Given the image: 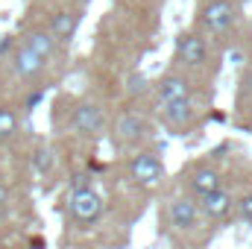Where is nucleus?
Segmentation results:
<instances>
[{"label":"nucleus","mask_w":252,"mask_h":249,"mask_svg":"<svg viewBox=\"0 0 252 249\" xmlns=\"http://www.w3.org/2000/svg\"><path fill=\"white\" fill-rule=\"evenodd\" d=\"M67 214L76 226H94L103 217V196L91 185H73L67 193Z\"/></svg>","instance_id":"nucleus-1"},{"label":"nucleus","mask_w":252,"mask_h":249,"mask_svg":"<svg viewBox=\"0 0 252 249\" xmlns=\"http://www.w3.org/2000/svg\"><path fill=\"white\" fill-rule=\"evenodd\" d=\"M129 176L141 187H158L164 182V161L156 153H138L129 161Z\"/></svg>","instance_id":"nucleus-2"},{"label":"nucleus","mask_w":252,"mask_h":249,"mask_svg":"<svg viewBox=\"0 0 252 249\" xmlns=\"http://www.w3.org/2000/svg\"><path fill=\"white\" fill-rule=\"evenodd\" d=\"M199 205H196V199H190V196H182V199H173L170 205H167V223L176 229V232H193L196 226H199Z\"/></svg>","instance_id":"nucleus-3"},{"label":"nucleus","mask_w":252,"mask_h":249,"mask_svg":"<svg viewBox=\"0 0 252 249\" xmlns=\"http://www.w3.org/2000/svg\"><path fill=\"white\" fill-rule=\"evenodd\" d=\"M235 24V6L229 0H211L205 9H202V27L214 35L226 32L229 27Z\"/></svg>","instance_id":"nucleus-4"},{"label":"nucleus","mask_w":252,"mask_h":249,"mask_svg":"<svg viewBox=\"0 0 252 249\" xmlns=\"http://www.w3.org/2000/svg\"><path fill=\"white\" fill-rule=\"evenodd\" d=\"M196 205H199V214H205V217H208V220H214V223L229 220V214L235 211V199H232V193H229V190H223V187H217L214 193L202 196Z\"/></svg>","instance_id":"nucleus-5"},{"label":"nucleus","mask_w":252,"mask_h":249,"mask_svg":"<svg viewBox=\"0 0 252 249\" xmlns=\"http://www.w3.org/2000/svg\"><path fill=\"white\" fill-rule=\"evenodd\" d=\"M144 138H147V124H144V118L126 112V115H121V118L115 121V141H118L121 147H135V144H141Z\"/></svg>","instance_id":"nucleus-6"},{"label":"nucleus","mask_w":252,"mask_h":249,"mask_svg":"<svg viewBox=\"0 0 252 249\" xmlns=\"http://www.w3.org/2000/svg\"><path fill=\"white\" fill-rule=\"evenodd\" d=\"M103 124H106V118H103V109H100V106H94V103H79V106L73 109V129H76L79 135L94 138V135L103 132Z\"/></svg>","instance_id":"nucleus-7"},{"label":"nucleus","mask_w":252,"mask_h":249,"mask_svg":"<svg viewBox=\"0 0 252 249\" xmlns=\"http://www.w3.org/2000/svg\"><path fill=\"white\" fill-rule=\"evenodd\" d=\"M156 97H158L161 109L170 106V103L188 100L190 97V82L185 79V76H179V73H170V76H164V79L156 85Z\"/></svg>","instance_id":"nucleus-8"},{"label":"nucleus","mask_w":252,"mask_h":249,"mask_svg":"<svg viewBox=\"0 0 252 249\" xmlns=\"http://www.w3.org/2000/svg\"><path fill=\"white\" fill-rule=\"evenodd\" d=\"M220 187V173L214 167H196L188 176V193L190 199H202Z\"/></svg>","instance_id":"nucleus-9"},{"label":"nucleus","mask_w":252,"mask_h":249,"mask_svg":"<svg viewBox=\"0 0 252 249\" xmlns=\"http://www.w3.org/2000/svg\"><path fill=\"white\" fill-rule=\"evenodd\" d=\"M179 59L185 64H190V67L205 64V59H208V44H205V38H199L196 32L179 35Z\"/></svg>","instance_id":"nucleus-10"},{"label":"nucleus","mask_w":252,"mask_h":249,"mask_svg":"<svg viewBox=\"0 0 252 249\" xmlns=\"http://www.w3.org/2000/svg\"><path fill=\"white\" fill-rule=\"evenodd\" d=\"M15 73L18 76H24V79H35V76H41L44 73V67H47V62L41 59V56H35L32 50H27L24 44L18 47V53H15Z\"/></svg>","instance_id":"nucleus-11"},{"label":"nucleus","mask_w":252,"mask_h":249,"mask_svg":"<svg viewBox=\"0 0 252 249\" xmlns=\"http://www.w3.org/2000/svg\"><path fill=\"white\" fill-rule=\"evenodd\" d=\"M24 47L32 50L35 56H41V59L47 62V59L56 53V38H53L47 30H32V32L24 35Z\"/></svg>","instance_id":"nucleus-12"},{"label":"nucleus","mask_w":252,"mask_h":249,"mask_svg":"<svg viewBox=\"0 0 252 249\" xmlns=\"http://www.w3.org/2000/svg\"><path fill=\"white\" fill-rule=\"evenodd\" d=\"M164 112V124L170 126V129H182V126H188L193 121V100H179V103H170V106H164L161 109Z\"/></svg>","instance_id":"nucleus-13"},{"label":"nucleus","mask_w":252,"mask_h":249,"mask_svg":"<svg viewBox=\"0 0 252 249\" xmlns=\"http://www.w3.org/2000/svg\"><path fill=\"white\" fill-rule=\"evenodd\" d=\"M76 24H79V18L73 15V12H56L53 18H50V35L56 38V41H70L73 38V32H76Z\"/></svg>","instance_id":"nucleus-14"},{"label":"nucleus","mask_w":252,"mask_h":249,"mask_svg":"<svg viewBox=\"0 0 252 249\" xmlns=\"http://www.w3.org/2000/svg\"><path fill=\"white\" fill-rule=\"evenodd\" d=\"M18 112L15 109H6V106H0V138H12L15 132H18Z\"/></svg>","instance_id":"nucleus-15"},{"label":"nucleus","mask_w":252,"mask_h":249,"mask_svg":"<svg viewBox=\"0 0 252 249\" xmlns=\"http://www.w3.org/2000/svg\"><path fill=\"white\" fill-rule=\"evenodd\" d=\"M50 167H53V153H50L47 147L35 150V153H32V170H35V173H47Z\"/></svg>","instance_id":"nucleus-16"},{"label":"nucleus","mask_w":252,"mask_h":249,"mask_svg":"<svg viewBox=\"0 0 252 249\" xmlns=\"http://www.w3.org/2000/svg\"><path fill=\"white\" fill-rule=\"evenodd\" d=\"M150 88V79L144 76V73H132L129 76V82H126V91L132 94V97H138V94H144Z\"/></svg>","instance_id":"nucleus-17"},{"label":"nucleus","mask_w":252,"mask_h":249,"mask_svg":"<svg viewBox=\"0 0 252 249\" xmlns=\"http://www.w3.org/2000/svg\"><path fill=\"white\" fill-rule=\"evenodd\" d=\"M235 208H238V217H241L244 223H252V193L241 196V199L235 202Z\"/></svg>","instance_id":"nucleus-18"},{"label":"nucleus","mask_w":252,"mask_h":249,"mask_svg":"<svg viewBox=\"0 0 252 249\" xmlns=\"http://www.w3.org/2000/svg\"><path fill=\"white\" fill-rule=\"evenodd\" d=\"M6 208H9V190H6V187L0 185V214H3Z\"/></svg>","instance_id":"nucleus-19"},{"label":"nucleus","mask_w":252,"mask_h":249,"mask_svg":"<svg viewBox=\"0 0 252 249\" xmlns=\"http://www.w3.org/2000/svg\"><path fill=\"white\" fill-rule=\"evenodd\" d=\"M38 103H41V91H35V94H30V97H27V109L38 106Z\"/></svg>","instance_id":"nucleus-20"},{"label":"nucleus","mask_w":252,"mask_h":249,"mask_svg":"<svg viewBox=\"0 0 252 249\" xmlns=\"http://www.w3.org/2000/svg\"><path fill=\"white\" fill-rule=\"evenodd\" d=\"M0 249H21V247H12V244H6V247H0Z\"/></svg>","instance_id":"nucleus-21"},{"label":"nucleus","mask_w":252,"mask_h":249,"mask_svg":"<svg viewBox=\"0 0 252 249\" xmlns=\"http://www.w3.org/2000/svg\"><path fill=\"white\" fill-rule=\"evenodd\" d=\"M250 88H252V70H250Z\"/></svg>","instance_id":"nucleus-22"}]
</instances>
